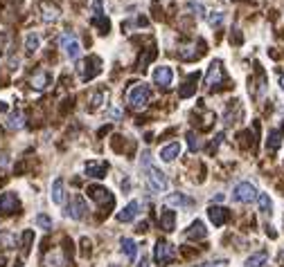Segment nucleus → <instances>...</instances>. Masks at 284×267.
<instances>
[{
  "label": "nucleus",
  "mask_w": 284,
  "mask_h": 267,
  "mask_svg": "<svg viewBox=\"0 0 284 267\" xmlns=\"http://www.w3.org/2000/svg\"><path fill=\"white\" fill-rule=\"evenodd\" d=\"M142 166H144V173H147V184L153 193H165L167 189H169V180H167V175L160 171V168H156L151 164L149 153L142 155Z\"/></svg>",
  "instance_id": "obj_1"
},
{
  "label": "nucleus",
  "mask_w": 284,
  "mask_h": 267,
  "mask_svg": "<svg viewBox=\"0 0 284 267\" xmlns=\"http://www.w3.org/2000/svg\"><path fill=\"white\" fill-rule=\"evenodd\" d=\"M127 101H129V106L131 108H136V110H142L144 106L151 101V90H149V85L144 83H133L131 88H129L127 92Z\"/></svg>",
  "instance_id": "obj_2"
},
{
  "label": "nucleus",
  "mask_w": 284,
  "mask_h": 267,
  "mask_svg": "<svg viewBox=\"0 0 284 267\" xmlns=\"http://www.w3.org/2000/svg\"><path fill=\"white\" fill-rule=\"evenodd\" d=\"M257 196H259L257 189H255V184H250V182H239L233 191V198L237 202H242V205H250L253 200H257Z\"/></svg>",
  "instance_id": "obj_3"
},
{
  "label": "nucleus",
  "mask_w": 284,
  "mask_h": 267,
  "mask_svg": "<svg viewBox=\"0 0 284 267\" xmlns=\"http://www.w3.org/2000/svg\"><path fill=\"white\" fill-rule=\"evenodd\" d=\"M90 9H93V25H97L102 34H106L110 30V23L106 18V14H104V0H90Z\"/></svg>",
  "instance_id": "obj_4"
},
{
  "label": "nucleus",
  "mask_w": 284,
  "mask_h": 267,
  "mask_svg": "<svg viewBox=\"0 0 284 267\" xmlns=\"http://www.w3.org/2000/svg\"><path fill=\"white\" fill-rule=\"evenodd\" d=\"M88 198H93L102 209H113V205H115L113 193L104 187H88Z\"/></svg>",
  "instance_id": "obj_5"
},
{
  "label": "nucleus",
  "mask_w": 284,
  "mask_h": 267,
  "mask_svg": "<svg viewBox=\"0 0 284 267\" xmlns=\"http://www.w3.org/2000/svg\"><path fill=\"white\" fill-rule=\"evenodd\" d=\"M153 256H156L158 263H172L176 258V247L167 240H158L156 249H153Z\"/></svg>",
  "instance_id": "obj_6"
},
{
  "label": "nucleus",
  "mask_w": 284,
  "mask_h": 267,
  "mask_svg": "<svg viewBox=\"0 0 284 267\" xmlns=\"http://www.w3.org/2000/svg\"><path fill=\"white\" fill-rule=\"evenodd\" d=\"M61 47H64V52H66V56L68 59H79V54H81V45H79V41H77V36L72 32H66L64 36H61Z\"/></svg>",
  "instance_id": "obj_7"
},
{
  "label": "nucleus",
  "mask_w": 284,
  "mask_h": 267,
  "mask_svg": "<svg viewBox=\"0 0 284 267\" xmlns=\"http://www.w3.org/2000/svg\"><path fill=\"white\" fill-rule=\"evenodd\" d=\"M221 81H223V65L216 59L210 63L208 72H205V88H216V85H221Z\"/></svg>",
  "instance_id": "obj_8"
},
{
  "label": "nucleus",
  "mask_w": 284,
  "mask_h": 267,
  "mask_svg": "<svg viewBox=\"0 0 284 267\" xmlns=\"http://www.w3.org/2000/svg\"><path fill=\"white\" fill-rule=\"evenodd\" d=\"M86 211H88V205H86V200L81 196H75L70 200V205L66 207V216L72 218V220H81L86 216Z\"/></svg>",
  "instance_id": "obj_9"
},
{
  "label": "nucleus",
  "mask_w": 284,
  "mask_h": 267,
  "mask_svg": "<svg viewBox=\"0 0 284 267\" xmlns=\"http://www.w3.org/2000/svg\"><path fill=\"white\" fill-rule=\"evenodd\" d=\"M151 79H153V83L160 85V88H169L172 81H174V70H172L169 65H158L156 70H153Z\"/></svg>",
  "instance_id": "obj_10"
},
{
  "label": "nucleus",
  "mask_w": 284,
  "mask_h": 267,
  "mask_svg": "<svg viewBox=\"0 0 284 267\" xmlns=\"http://www.w3.org/2000/svg\"><path fill=\"white\" fill-rule=\"evenodd\" d=\"M18 211V196L12 191L3 193L0 196V213L3 216H9V213H16Z\"/></svg>",
  "instance_id": "obj_11"
},
{
  "label": "nucleus",
  "mask_w": 284,
  "mask_h": 267,
  "mask_svg": "<svg viewBox=\"0 0 284 267\" xmlns=\"http://www.w3.org/2000/svg\"><path fill=\"white\" fill-rule=\"evenodd\" d=\"M106 171H108V162H104V159H90V162H86V173H88L90 177H106Z\"/></svg>",
  "instance_id": "obj_12"
},
{
  "label": "nucleus",
  "mask_w": 284,
  "mask_h": 267,
  "mask_svg": "<svg viewBox=\"0 0 284 267\" xmlns=\"http://www.w3.org/2000/svg\"><path fill=\"white\" fill-rule=\"evenodd\" d=\"M208 218H210V222H212L214 227H223L225 220L230 218V213H228V209L212 205V207H208Z\"/></svg>",
  "instance_id": "obj_13"
},
{
  "label": "nucleus",
  "mask_w": 284,
  "mask_h": 267,
  "mask_svg": "<svg viewBox=\"0 0 284 267\" xmlns=\"http://www.w3.org/2000/svg\"><path fill=\"white\" fill-rule=\"evenodd\" d=\"M181 150H183V146H181V142H172V144H167V146H162L160 148V159L162 162H174V159L181 155Z\"/></svg>",
  "instance_id": "obj_14"
},
{
  "label": "nucleus",
  "mask_w": 284,
  "mask_h": 267,
  "mask_svg": "<svg viewBox=\"0 0 284 267\" xmlns=\"http://www.w3.org/2000/svg\"><path fill=\"white\" fill-rule=\"evenodd\" d=\"M208 236V229H205V225L201 220H194L190 225V229L185 231V238L187 240H203V238Z\"/></svg>",
  "instance_id": "obj_15"
},
{
  "label": "nucleus",
  "mask_w": 284,
  "mask_h": 267,
  "mask_svg": "<svg viewBox=\"0 0 284 267\" xmlns=\"http://www.w3.org/2000/svg\"><path fill=\"white\" fill-rule=\"evenodd\" d=\"M30 83H32V88H34V90H38V92H41V90H45L47 85L52 83V74H50V72H47V70H38L36 74L32 76V81H30Z\"/></svg>",
  "instance_id": "obj_16"
},
{
  "label": "nucleus",
  "mask_w": 284,
  "mask_h": 267,
  "mask_svg": "<svg viewBox=\"0 0 284 267\" xmlns=\"http://www.w3.org/2000/svg\"><path fill=\"white\" fill-rule=\"evenodd\" d=\"M50 198H52V202H54V205H64V202H66V184H64V180H61V177H56L54 182H52Z\"/></svg>",
  "instance_id": "obj_17"
},
{
  "label": "nucleus",
  "mask_w": 284,
  "mask_h": 267,
  "mask_svg": "<svg viewBox=\"0 0 284 267\" xmlns=\"http://www.w3.org/2000/svg\"><path fill=\"white\" fill-rule=\"evenodd\" d=\"M158 220H160L162 229L165 231H174L176 229V213L172 211V209H162L160 213H158Z\"/></svg>",
  "instance_id": "obj_18"
},
{
  "label": "nucleus",
  "mask_w": 284,
  "mask_h": 267,
  "mask_svg": "<svg viewBox=\"0 0 284 267\" xmlns=\"http://www.w3.org/2000/svg\"><path fill=\"white\" fill-rule=\"evenodd\" d=\"M138 209H140V202H138V200H131L127 207L122 209V211L118 213V220H120V222H131L133 218L138 216Z\"/></svg>",
  "instance_id": "obj_19"
},
{
  "label": "nucleus",
  "mask_w": 284,
  "mask_h": 267,
  "mask_svg": "<svg viewBox=\"0 0 284 267\" xmlns=\"http://www.w3.org/2000/svg\"><path fill=\"white\" fill-rule=\"evenodd\" d=\"M120 249H122V254L127 256V260H136L138 245H136L133 238H122V240H120Z\"/></svg>",
  "instance_id": "obj_20"
},
{
  "label": "nucleus",
  "mask_w": 284,
  "mask_h": 267,
  "mask_svg": "<svg viewBox=\"0 0 284 267\" xmlns=\"http://www.w3.org/2000/svg\"><path fill=\"white\" fill-rule=\"evenodd\" d=\"M196 81H199V72H196V74H190V76H187V81H185V88H181V90H178V97H183V99H187V97H192V95H194V90H196Z\"/></svg>",
  "instance_id": "obj_21"
},
{
  "label": "nucleus",
  "mask_w": 284,
  "mask_h": 267,
  "mask_svg": "<svg viewBox=\"0 0 284 267\" xmlns=\"http://www.w3.org/2000/svg\"><path fill=\"white\" fill-rule=\"evenodd\" d=\"M41 12H43V21L45 23H56L59 21V9L54 7V5H50V3H43L41 5Z\"/></svg>",
  "instance_id": "obj_22"
},
{
  "label": "nucleus",
  "mask_w": 284,
  "mask_h": 267,
  "mask_svg": "<svg viewBox=\"0 0 284 267\" xmlns=\"http://www.w3.org/2000/svg\"><path fill=\"white\" fill-rule=\"evenodd\" d=\"M38 47H41V36H38V32H30L25 36V50H27V54H36Z\"/></svg>",
  "instance_id": "obj_23"
},
{
  "label": "nucleus",
  "mask_w": 284,
  "mask_h": 267,
  "mask_svg": "<svg viewBox=\"0 0 284 267\" xmlns=\"http://www.w3.org/2000/svg\"><path fill=\"white\" fill-rule=\"evenodd\" d=\"M257 202H259V211H262L264 216H271V213H273V200H271V196H268V193H259Z\"/></svg>",
  "instance_id": "obj_24"
},
{
  "label": "nucleus",
  "mask_w": 284,
  "mask_h": 267,
  "mask_svg": "<svg viewBox=\"0 0 284 267\" xmlns=\"http://www.w3.org/2000/svg\"><path fill=\"white\" fill-rule=\"evenodd\" d=\"M165 205L167 207H187L190 205V198H185L183 193H172V196L165 198Z\"/></svg>",
  "instance_id": "obj_25"
},
{
  "label": "nucleus",
  "mask_w": 284,
  "mask_h": 267,
  "mask_svg": "<svg viewBox=\"0 0 284 267\" xmlns=\"http://www.w3.org/2000/svg\"><path fill=\"white\" fill-rule=\"evenodd\" d=\"M106 99H108V92H106V90H99V92H95V95H93V99H90L88 110H90V113H93V110L102 108V106L106 104Z\"/></svg>",
  "instance_id": "obj_26"
},
{
  "label": "nucleus",
  "mask_w": 284,
  "mask_h": 267,
  "mask_svg": "<svg viewBox=\"0 0 284 267\" xmlns=\"http://www.w3.org/2000/svg\"><path fill=\"white\" fill-rule=\"evenodd\" d=\"M266 260H268L266 251H257V254H253V256H248L246 258V267H264L266 265Z\"/></svg>",
  "instance_id": "obj_27"
},
{
  "label": "nucleus",
  "mask_w": 284,
  "mask_h": 267,
  "mask_svg": "<svg viewBox=\"0 0 284 267\" xmlns=\"http://www.w3.org/2000/svg\"><path fill=\"white\" fill-rule=\"evenodd\" d=\"M23 126H25V117H23V113H12V115L7 117V128L21 130Z\"/></svg>",
  "instance_id": "obj_28"
},
{
  "label": "nucleus",
  "mask_w": 284,
  "mask_h": 267,
  "mask_svg": "<svg viewBox=\"0 0 284 267\" xmlns=\"http://www.w3.org/2000/svg\"><path fill=\"white\" fill-rule=\"evenodd\" d=\"M43 265H45V267H61V265H64V258H61V251H59V249L50 251V254L45 256V260H43Z\"/></svg>",
  "instance_id": "obj_29"
},
{
  "label": "nucleus",
  "mask_w": 284,
  "mask_h": 267,
  "mask_svg": "<svg viewBox=\"0 0 284 267\" xmlns=\"http://www.w3.org/2000/svg\"><path fill=\"white\" fill-rule=\"evenodd\" d=\"M282 144V130H271L268 133V142H266V148L268 150H277Z\"/></svg>",
  "instance_id": "obj_30"
},
{
  "label": "nucleus",
  "mask_w": 284,
  "mask_h": 267,
  "mask_svg": "<svg viewBox=\"0 0 284 267\" xmlns=\"http://www.w3.org/2000/svg\"><path fill=\"white\" fill-rule=\"evenodd\" d=\"M0 247L14 249V247H16V236H14L12 231H0Z\"/></svg>",
  "instance_id": "obj_31"
},
{
  "label": "nucleus",
  "mask_w": 284,
  "mask_h": 267,
  "mask_svg": "<svg viewBox=\"0 0 284 267\" xmlns=\"http://www.w3.org/2000/svg\"><path fill=\"white\" fill-rule=\"evenodd\" d=\"M225 21V14L223 12H210L208 14V25L210 27H221Z\"/></svg>",
  "instance_id": "obj_32"
},
{
  "label": "nucleus",
  "mask_w": 284,
  "mask_h": 267,
  "mask_svg": "<svg viewBox=\"0 0 284 267\" xmlns=\"http://www.w3.org/2000/svg\"><path fill=\"white\" fill-rule=\"evenodd\" d=\"M34 222H36V227H41V229H45V231L52 229V218L45 216V213H38V216L34 218Z\"/></svg>",
  "instance_id": "obj_33"
},
{
  "label": "nucleus",
  "mask_w": 284,
  "mask_h": 267,
  "mask_svg": "<svg viewBox=\"0 0 284 267\" xmlns=\"http://www.w3.org/2000/svg\"><path fill=\"white\" fill-rule=\"evenodd\" d=\"M187 139H190V150H192V153H196V150L203 146L201 137H199V135H194V133H187Z\"/></svg>",
  "instance_id": "obj_34"
},
{
  "label": "nucleus",
  "mask_w": 284,
  "mask_h": 267,
  "mask_svg": "<svg viewBox=\"0 0 284 267\" xmlns=\"http://www.w3.org/2000/svg\"><path fill=\"white\" fill-rule=\"evenodd\" d=\"M187 9H190V12H194L196 16H205V9H203V5L201 3H196V0H190V3H187Z\"/></svg>",
  "instance_id": "obj_35"
},
{
  "label": "nucleus",
  "mask_w": 284,
  "mask_h": 267,
  "mask_svg": "<svg viewBox=\"0 0 284 267\" xmlns=\"http://www.w3.org/2000/svg\"><path fill=\"white\" fill-rule=\"evenodd\" d=\"M32 238H34V231H30V229H27L25 234H23V251H25V254H27V251H30Z\"/></svg>",
  "instance_id": "obj_36"
},
{
  "label": "nucleus",
  "mask_w": 284,
  "mask_h": 267,
  "mask_svg": "<svg viewBox=\"0 0 284 267\" xmlns=\"http://www.w3.org/2000/svg\"><path fill=\"white\" fill-rule=\"evenodd\" d=\"M199 267H228V260H210V263H201Z\"/></svg>",
  "instance_id": "obj_37"
},
{
  "label": "nucleus",
  "mask_w": 284,
  "mask_h": 267,
  "mask_svg": "<svg viewBox=\"0 0 284 267\" xmlns=\"http://www.w3.org/2000/svg\"><path fill=\"white\" fill-rule=\"evenodd\" d=\"M138 267H149V256H142L140 263H138Z\"/></svg>",
  "instance_id": "obj_38"
},
{
  "label": "nucleus",
  "mask_w": 284,
  "mask_h": 267,
  "mask_svg": "<svg viewBox=\"0 0 284 267\" xmlns=\"http://www.w3.org/2000/svg\"><path fill=\"white\" fill-rule=\"evenodd\" d=\"M7 108H9V106L5 104V101H0V113H5V110H7Z\"/></svg>",
  "instance_id": "obj_39"
},
{
  "label": "nucleus",
  "mask_w": 284,
  "mask_h": 267,
  "mask_svg": "<svg viewBox=\"0 0 284 267\" xmlns=\"http://www.w3.org/2000/svg\"><path fill=\"white\" fill-rule=\"evenodd\" d=\"M280 88L284 90V74H280Z\"/></svg>",
  "instance_id": "obj_40"
},
{
  "label": "nucleus",
  "mask_w": 284,
  "mask_h": 267,
  "mask_svg": "<svg viewBox=\"0 0 284 267\" xmlns=\"http://www.w3.org/2000/svg\"><path fill=\"white\" fill-rule=\"evenodd\" d=\"M280 258H282V263H284V249H282V256H280Z\"/></svg>",
  "instance_id": "obj_41"
},
{
  "label": "nucleus",
  "mask_w": 284,
  "mask_h": 267,
  "mask_svg": "<svg viewBox=\"0 0 284 267\" xmlns=\"http://www.w3.org/2000/svg\"><path fill=\"white\" fill-rule=\"evenodd\" d=\"M110 267H118V265H110Z\"/></svg>",
  "instance_id": "obj_42"
}]
</instances>
